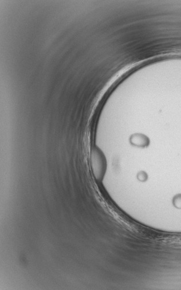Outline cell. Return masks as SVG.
<instances>
[{
	"label": "cell",
	"mask_w": 181,
	"mask_h": 290,
	"mask_svg": "<svg viewBox=\"0 0 181 290\" xmlns=\"http://www.w3.org/2000/svg\"><path fill=\"white\" fill-rule=\"evenodd\" d=\"M174 204L178 208H181V196L176 197L174 200Z\"/></svg>",
	"instance_id": "obj_1"
}]
</instances>
